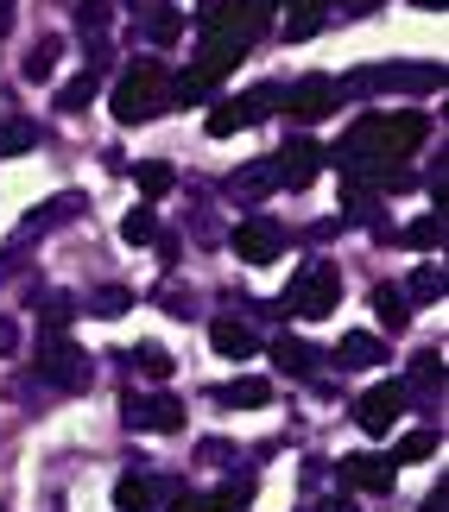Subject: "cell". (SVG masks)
<instances>
[{
	"instance_id": "30",
	"label": "cell",
	"mask_w": 449,
	"mask_h": 512,
	"mask_svg": "<svg viewBox=\"0 0 449 512\" xmlns=\"http://www.w3.org/2000/svg\"><path fill=\"white\" fill-rule=\"evenodd\" d=\"M405 241H412L418 253H431V247H443V209H437V215H418V222L405 228Z\"/></svg>"
},
{
	"instance_id": "17",
	"label": "cell",
	"mask_w": 449,
	"mask_h": 512,
	"mask_svg": "<svg viewBox=\"0 0 449 512\" xmlns=\"http://www.w3.org/2000/svg\"><path fill=\"white\" fill-rule=\"evenodd\" d=\"M209 342H216V354H228V361H247V354L260 348V342H253V329L234 323V317H216V323H209Z\"/></svg>"
},
{
	"instance_id": "22",
	"label": "cell",
	"mask_w": 449,
	"mask_h": 512,
	"mask_svg": "<svg viewBox=\"0 0 449 512\" xmlns=\"http://www.w3.org/2000/svg\"><path fill=\"white\" fill-rule=\"evenodd\" d=\"M272 354H279V367H285V373H298V380H317V361H323L317 348H304V342L279 336V348H272Z\"/></svg>"
},
{
	"instance_id": "34",
	"label": "cell",
	"mask_w": 449,
	"mask_h": 512,
	"mask_svg": "<svg viewBox=\"0 0 449 512\" xmlns=\"http://www.w3.org/2000/svg\"><path fill=\"white\" fill-rule=\"evenodd\" d=\"M133 177H140V190H146V196H165L171 184H178V171H171V165H159V159H152V165H140Z\"/></svg>"
},
{
	"instance_id": "19",
	"label": "cell",
	"mask_w": 449,
	"mask_h": 512,
	"mask_svg": "<svg viewBox=\"0 0 449 512\" xmlns=\"http://www.w3.org/2000/svg\"><path fill=\"white\" fill-rule=\"evenodd\" d=\"M367 304H374V317H380L386 336H399V329L412 323V310H405V291H399V285H374V298H367Z\"/></svg>"
},
{
	"instance_id": "3",
	"label": "cell",
	"mask_w": 449,
	"mask_h": 512,
	"mask_svg": "<svg viewBox=\"0 0 449 512\" xmlns=\"http://www.w3.org/2000/svg\"><path fill=\"white\" fill-rule=\"evenodd\" d=\"M336 304H342V272L329 266V260H304L298 272H291L285 298H279V317L317 323V317H336Z\"/></svg>"
},
{
	"instance_id": "16",
	"label": "cell",
	"mask_w": 449,
	"mask_h": 512,
	"mask_svg": "<svg viewBox=\"0 0 449 512\" xmlns=\"http://www.w3.org/2000/svg\"><path fill=\"white\" fill-rule=\"evenodd\" d=\"M76 209H83V203H76V196H51V203L45 209H38V215H26V222H19V241H38V234H51V228H64L70 222V215Z\"/></svg>"
},
{
	"instance_id": "40",
	"label": "cell",
	"mask_w": 449,
	"mask_h": 512,
	"mask_svg": "<svg viewBox=\"0 0 449 512\" xmlns=\"http://www.w3.org/2000/svg\"><path fill=\"white\" fill-rule=\"evenodd\" d=\"M7 26H13V0H0V38H7Z\"/></svg>"
},
{
	"instance_id": "25",
	"label": "cell",
	"mask_w": 449,
	"mask_h": 512,
	"mask_svg": "<svg viewBox=\"0 0 449 512\" xmlns=\"http://www.w3.org/2000/svg\"><path fill=\"white\" fill-rule=\"evenodd\" d=\"M127 310H133V291H127V285H102V291L89 298V317H102V323L127 317Z\"/></svg>"
},
{
	"instance_id": "5",
	"label": "cell",
	"mask_w": 449,
	"mask_h": 512,
	"mask_svg": "<svg viewBox=\"0 0 449 512\" xmlns=\"http://www.w3.org/2000/svg\"><path fill=\"white\" fill-rule=\"evenodd\" d=\"M32 367H38V380L57 386V392H89V380H95L89 354L76 348V342H64V336H45V348H38Z\"/></svg>"
},
{
	"instance_id": "29",
	"label": "cell",
	"mask_w": 449,
	"mask_h": 512,
	"mask_svg": "<svg viewBox=\"0 0 449 512\" xmlns=\"http://www.w3.org/2000/svg\"><path fill=\"white\" fill-rule=\"evenodd\" d=\"M216 399H222V405H266L272 386H266V380H228V386H216Z\"/></svg>"
},
{
	"instance_id": "10",
	"label": "cell",
	"mask_w": 449,
	"mask_h": 512,
	"mask_svg": "<svg viewBox=\"0 0 449 512\" xmlns=\"http://www.w3.org/2000/svg\"><path fill=\"white\" fill-rule=\"evenodd\" d=\"M405 418V392H399V380H386V386H374V392H361V405H355V424L367 430V437H386Z\"/></svg>"
},
{
	"instance_id": "24",
	"label": "cell",
	"mask_w": 449,
	"mask_h": 512,
	"mask_svg": "<svg viewBox=\"0 0 449 512\" xmlns=\"http://www.w3.org/2000/svg\"><path fill=\"white\" fill-rule=\"evenodd\" d=\"M140 32L152 38V45H171V38L184 32V13L178 7H152V13H140Z\"/></svg>"
},
{
	"instance_id": "28",
	"label": "cell",
	"mask_w": 449,
	"mask_h": 512,
	"mask_svg": "<svg viewBox=\"0 0 449 512\" xmlns=\"http://www.w3.org/2000/svg\"><path fill=\"white\" fill-rule=\"evenodd\" d=\"M89 102H95V70H83V76H70V83L57 89V108H64V114H83Z\"/></svg>"
},
{
	"instance_id": "1",
	"label": "cell",
	"mask_w": 449,
	"mask_h": 512,
	"mask_svg": "<svg viewBox=\"0 0 449 512\" xmlns=\"http://www.w3.org/2000/svg\"><path fill=\"white\" fill-rule=\"evenodd\" d=\"M424 133H431V121H424L418 108H393V114H361L355 127L342 133L336 152H323V159H336V171L348 177V190H367V184H405L399 159H412V152L424 146Z\"/></svg>"
},
{
	"instance_id": "20",
	"label": "cell",
	"mask_w": 449,
	"mask_h": 512,
	"mask_svg": "<svg viewBox=\"0 0 449 512\" xmlns=\"http://www.w3.org/2000/svg\"><path fill=\"white\" fill-rule=\"evenodd\" d=\"M336 361H342V367H380V361H386V342L367 336V329H355V336H342Z\"/></svg>"
},
{
	"instance_id": "14",
	"label": "cell",
	"mask_w": 449,
	"mask_h": 512,
	"mask_svg": "<svg viewBox=\"0 0 449 512\" xmlns=\"http://www.w3.org/2000/svg\"><path fill=\"white\" fill-rule=\"evenodd\" d=\"M165 494V481H152V475H121L114 481V512H152Z\"/></svg>"
},
{
	"instance_id": "18",
	"label": "cell",
	"mask_w": 449,
	"mask_h": 512,
	"mask_svg": "<svg viewBox=\"0 0 449 512\" xmlns=\"http://www.w3.org/2000/svg\"><path fill=\"white\" fill-rule=\"evenodd\" d=\"M228 190L241 196V203H253V196H266V190H279V171H272V159H253L228 177Z\"/></svg>"
},
{
	"instance_id": "7",
	"label": "cell",
	"mask_w": 449,
	"mask_h": 512,
	"mask_svg": "<svg viewBox=\"0 0 449 512\" xmlns=\"http://www.w3.org/2000/svg\"><path fill=\"white\" fill-rule=\"evenodd\" d=\"M121 424L146 430V437H171V430H184V405L171 399V392H127V399H121Z\"/></svg>"
},
{
	"instance_id": "6",
	"label": "cell",
	"mask_w": 449,
	"mask_h": 512,
	"mask_svg": "<svg viewBox=\"0 0 449 512\" xmlns=\"http://www.w3.org/2000/svg\"><path fill=\"white\" fill-rule=\"evenodd\" d=\"M272 102H279V89L272 83H260V89H247V95H234V102H216L209 108V140H234V133H247V127H260L266 114H272Z\"/></svg>"
},
{
	"instance_id": "42",
	"label": "cell",
	"mask_w": 449,
	"mask_h": 512,
	"mask_svg": "<svg viewBox=\"0 0 449 512\" xmlns=\"http://www.w3.org/2000/svg\"><path fill=\"white\" fill-rule=\"evenodd\" d=\"M342 7H380V0H342Z\"/></svg>"
},
{
	"instance_id": "12",
	"label": "cell",
	"mask_w": 449,
	"mask_h": 512,
	"mask_svg": "<svg viewBox=\"0 0 449 512\" xmlns=\"http://www.w3.org/2000/svg\"><path fill=\"white\" fill-rule=\"evenodd\" d=\"M342 481L348 487H361V494H393V481H399V462L393 456H348L342 462Z\"/></svg>"
},
{
	"instance_id": "41",
	"label": "cell",
	"mask_w": 449,
	"mask_h": 512,
	"mask_svg": "<svg viewBox=\"0 0 449 512\" xmlns=\"http://www.w3.org/2000/svg\"><path fill=\"white\" fill-rule=\"evenodd\" d=\"M418 7H424V13H443V0H418Z\"/></svg>"
},
{
	"instance_id": "2",
	"label": "cell",
	"mask_w": 449,
	"mask_h": 512,
	"mask_svg": "<svg viewBox=\"0 0 449 512\" xmlns=\"http://www.w3.org/2000/svg\"><path fill=\"white\" fill-rule=\"evenodd\" d=\"M165 108H171V70L159 64V57H140V64L114 83V121L146 127V121H159Z\"/></svg>"
},
{
	"instance_id": "32",
	"label": "cell",
	"mask_w": 449,
	"mask_h": 512,
	"mask_svg": "<svg viewBox=\"0 0 449 512\" xmlns=\"http://www.w3.org/2000/svg\"><path fill=\"white\" fill-rule=\"evenodd\" d=\"M437 443H443V437H437V424H431V430H412V437L399 443V456H393V462H424V456H437Z\"/></svg>"
},
{
	"instance_id": "23",
	"label": "cell",
	"mask_w": 449,
	"mask_h": 512,
	"mask_svg": "<svg viewBox=\"0 0 449 512\" xmlns=\"http://www.w3.org/2000/svg\"><path fill=\"white\" fill-rule=\"evenodd\" d=\"M57 57H64V45H57V38H38V45H32V57L19 64V76H26V83H51Z\"/></svg>"
},
{
	"instance_id": "11",
	"label": "cell",
	"mask_w": 449,
	"mask_h": 512,
	"mask_svg": "<svg viewBox=\"0 0 449 512\" xmlns=\"http://www.w3.org/2000/svg\"><path fill=\"white\" fill-rule=\"evenodd\" d=\"M272 171H279V190H310L317 171H323V146L285 140V152H272Z\"/></svg>"
},
{
	"instance_id": "36",
	"label": "cell",
	"mask_w": 449,
	"mask_h": 512,
	"mask_svg": "<svg viewBox=\"0 0 449 512\" xmlns=\"http://www.w3.org/2000/svg\"><path fill=\"white\" fill-rule=\"evenodd\" d=\"M197 456H203L209 468H228V462H234V449H228V443H216V437H209V443L197 449Z\"/></svg>"
},
{
	"instance_id": "37",
	"label": "cell",
	"mask_w": 449,
	"mask_h": 512,
	"mask_svg": "<svg viewBox=\"0 0 449 512\" xmlns=\"http://www.w3.org/2000/svg\"><path fill=\"white\" fill-rule=\"evenodd\" d=\"M165 310L171 317H197V310H190V291H165Z\"/></svg>"
},
{
	"instance_id": "31",
	"label": "cell",
	"mask_w": 449,
	"mask_h": 512,
	"mask_svg": "<svg viewBox=\"0 0 449 512\" xmlns=\"http://www.w3.org/2000/svg\"><path fill=\"white\" fill-rule=\"evenodd\" d=\"M323 26V7H310V0H291V19H285V38H310Z\"/></svg>"
},
{
	"instance_id": "33",
	"label": "cell",
	"mask_w": 449,
	"mask_h": 512,
	"mask_svg": "<svg viewBox=\"0 0 449 512\" xmlns=\"http://www.w3.org/2000/svg\"><path fill=\"white\" fill-rule=\"evenodd\" d=\"M443 298V266H418L412 272V304H437Z\"/></svg>"
},
{
	"instance_id": "13",
	"label": "cell",
	"mask_w": 449,
	"mask_h": 512,
	"mask_svg": "<svg viewBox=\"0 0 449 512\" xmlns=\"http://www.w3.org/2000/svg\"><path fill=\"white\" fill-rule=\"evenodd\" d=\"M405 392V405H424V411H437V399H443V361L437 354H418V367H412V386H399Z\"/></svg>"
},
{
	"instance_id": "9",
	"label": "cell",
	"mask_w": 449,
	"mask_h": 512,
	"mask_svg": "<svg viewBox=\"0 0 449 512\" xmlns=\"http://www.w3.org/2000/svg\"><path fill=\"white\" fill-rule=\"evenodd\" d=\"M279 253H285V228L272 222V215H247V222L234 228V260L266 266V260H279Z\"/></svg>"
},
{
	"instance_id": "35",
	"label": "cell",
	"mask_w": 449,
	"mask_h": 512,
	"mask_svg": "<svg viewBox=\"0 0 449 512\" xmlns=\"http://www.w3.org/2000/svg\"><path fill=\"white\" fill-rule=\"evenodd\" d=\"M76 26H83V32H102L108 26V0H83V7H76Z\"/></svg>"
},
{
	"instance_id": "15",
	"label": "cell",
	"mask_w": 449,
	"mask_h": 512,
	"mask_svg": "<svg viewBox=\"0 0 449 512\" xmlns=\"http://www.w3.org/2000/svg\"><path fill=\"white\" fill-rule=\"evenodd\" d=\"M253 506V487H222V494H178L171 512H247Z\"/></svg>"
},
{
	"instance_id": "38",
	"label": "cell",
	"mask_w": 449,
	"mask_h": 512,
	"mask_svg": "<svg viewBox=\"0 0 449 512\" xmlns=\"http://www.w3.org/2000/svg\"><path fill=\"white\" fill-rule=\"evenodd\" d=\"M13 348H19V323L0 317V354H13Z\"/></svg>"
},
{
	"instance_id": "21",
	"label": "cell",
	"mask_w": 449,
	"mask_h": 512,
	"mask_svg": "<svg viewBox=\"0 0 449 512\" xmlns=\"http://www.w3.org/2000/svg\"><path fill=\"white\" fill-rule=\"evenodd\" d=\"M121 361H127L133 373H146V380H171V367H178V361H171V354H165L159 342H140V348H127Z\"/></svg>"
},
{
	"instance_id": "8",
	"label": "cell",
	"mask_w": 449,
	"mask_h": 512,
	"mask_svg": "<svg viewBox=\"0 0 449 512\" xmlns=\"http://www.w3.org/2000/svg\"><path fill=\"white\" fill-rule=\"evenodd\" d=\"M342 108V83L336 76H298V83L285 89V114H298V121H323V114Z\"/></svg>"
},
{
	"instance_id": "4",
	"label": "cell",
	"mask_w": 449,
	"mask_h": 512,
	"mask_svg": "<svg viewBox=\"0 0 449 512\" xmlns=\"http://www.w3.org/2000/svg\"><path fill=\"white\" fill-rule=\"evenodd\" d=\"M380 89L431 95V89H443V64H367L342 83V95H380Z\"/></svg>"
},
{
	"instance_id": "39",
	"label": "cell",
	"mask_w": 449,
	"mask_h": 512,
	"mask_svg": "<svg viewBox=\"0 0 449 512\" xmlns=\"http://www.w3.org/2000/svg\"><path fill=\"white\" fill-rule=\"evenodd\" d=\"M418 512H449V487L437 481V494H424V506H418Z\"/></svg>"
},
{
	"instance_id": "27",
	"label": "cell",
	"mask_w": 449,
	"mask_h": 512,
	"mask_svg": "<svg viewBox=\"0 0 449 512\" xmlns=\"http://www.w3.org/2000/svg\"><path fill=\"white\" fill-rule=\"evenodd\" d=\"M45 133H38L32 121H0V159H13V152H32Z\"/></svg>"
},
{
	"instance_id": "26",
	"label": "cell",
	"mask_w": 449,
	"mask_h": 512,
	"mask_svg": "<svg viewBox=\"0 0 449 512\" xmlns=\"http://www.w3.org/2000/svg\"><path fill=\"white\" fill-rule=\"evenodd\" d=\"M121 241H127V247L159 241V215H152V209H127V215H121Z\"/></svg>"
}]
</instances>
